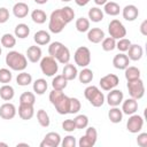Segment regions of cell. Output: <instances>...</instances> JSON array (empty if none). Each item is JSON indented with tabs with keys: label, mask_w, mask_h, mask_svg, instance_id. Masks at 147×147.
Here are the masks:
<instances>
[{
	"label": "cell",
	"mask_w": 147,
	"mask_h": 147,
	"mask_svg": "<svg viewBox=\"0 0 147 147\" xmlns=\"http://www.w3.org/2000/svg\"><path fill=\"white\" fill-rule=\"evenodd\" d=\"M74 18H75V10L71 7L65 6L63 8L55 9L54 11H52L49 16L48 29L53 33H60Z\"/></svg>",
	"instance_id": "1"
},
{
	"label": "cell",
	"mask_w": 147,
	"mask_h": 147,
	"mask_svg": "<svg viewBox=\"0 0 147 147\" xmlns=\"http://www.w3.org/2000/svg\"><path fill=\"white\" fill-rule=\"evenodd\" d=\"M49 101L55 107L56 111L60 115L69 114V105H70V98L67 96L62 91L53 90L49 93Z\"/></svg>",
	"instance_id": "2"
},
{
	"label": "cell",
	"mask_w": 147,
	"mask_h": 147,
	"mask_svg": "<svg viewBox=\"0 0 147 147\" xmlns=\"http://www.w3.org/2000/svg\"><path fill=\"white\" fill-rule=\"evenodd\" d=\"M49 56L54 57L59 63L67 64L70 61V51L67 46H64L60 41H53L48 46Z\"/></svg>",
	"instance_id": "3"
},
{
	"label": "cell",
	"mask_w": 147,
	"mask_h": 147,
	"mask_svg": "<svg viewBox=\"0 0 147 147\" xmlns=\"http://www.w3.org/2000/svg\"><path fill=\"white\" fill-rule=\"evenodd\" d=\"M6 64L15 71H23L28 67V59L25 55L17 51H11L6 55Z\"/></svg>",
	"instance_id": "4"
},
{
	"label": "cell",
	"mask_w": 147,
	"mask_h": 147,
	"mask_svg": "<svg viewBox=\"0 0 147 147\" xmlns=\"http://www.w3.org/2000/svg\"><path fill=\"white\" fill-rule=\"evenodd\" d=\"M84 95L87 99V101L93 106V107H101L105 102V95L103 93L94 85L87 86L84 91Z\"/></svg>",
	"instance_id": "5"
},
{
	"label": "cell",
	"mask_w": 147,
	"mask_h": 147,
	"mask_svg": "<svg viewBox=\"0 0 147 147\" xmlns=\"http://www.w3.org/2000/svg\"><path fill=\"white\" fill-rule=\"evenodd\" d=\"M40 69H41L44 75H46L48 77H52L55 74H57V70H59L57 61L54 57L49 56V55L45 56L40 60Z\"/></svg>",
	"instance_id": "6"
},
{
	"label": "cell",
	"mask_w": 147,
	"mask_h": 147,
	"mask_svg": "<svg viewBox=\"0 0 147 147\" xmlns=\"http://www.w3.org/2000/svg\"><path fill=\"white\" fill-rule=\"evenodd\" d=\"M74 60L75 63L82 68L87 67L91 63V52L87 47L85 46H80L76 49L75 54H74Z\"/></svg>",
	"instance_id": "7"
},
{
	"label": "cell",
	"mask_w": 147,
	"mask_h": 147,
	"mask_svg": "<svg viewBox=\"0 0 147 147\" xmlns=\"http://www.w3.org/2000/svg\"><path fill=\"white\" fill-rule=\"evenodd\" d=\"M127 90H129V94L131 95V98L136 99V100H139L144 96L145 94V85H144V82L142 79L138 78L136 80H131V82H127Z\"/></svg>",
	"instance_id": "8"
},
{
	"label": "cell",
	"mask_w": 147,
	"mask_h": 147,
	"mask_svg": "<svg viewBox=\"0 0 147 147\" xmlns=\"http://www.w3.org/2000/svg\"><path fill=\"white\" fill-rule=\"evenodd\" d=\"M108 32L111 38L114 39H121L126 36V29L123 25V23L119 20H111L108 25Z\"/></svg>",
	"instance_id": "9"
},
{
	"label": "cell",
	"mask_w": 147,
	"mask_h": 147,
	"mask_svg": "<svg viewBox=\"0 0 147 147\" xmlns=\"http://www.w3.org/2000/svg\"><path fill=\"white\" fill-rule=\"evenodd\" d=\"M96 139H98V132L95 127L90 126L86 129L85 134L79 139L78 146L79 147H93L96 142Z\"/></svg>",
	"instance_id": "10"
},
{
	"label": "cell",
	"mask_w": 147,
	"mask_h": 147,
	"mask_svg": "<svg viewBox=\"0 0 147 147\" xmlns=\"http://www.w3.org/2000/svg\"><path fill=\"white\" fill-rule=\"evenodd\" d=\"M144 126V118L140 115H137L136 113L130 115L127 122H126V129L131 133H138L141 131Z\"/></svg>",
	"instance_id": "11"
},
{
	"label": "cell",
	"mask_w": 147,
	"mask_h": 147,
	"mask_svg": "<svg viewBox=\"0 0 147 147\" xmlns=\"http://www.w3.org/2000/svg\"><path fill=\"white\" fill-rule=\"evenodd\" d=\"M118 83H119V79L114 74H108L102 78H100V86L103 91H110L115 88L118 85Z\"/></svg>",
	"instance_id": "12"
},
{
	"label": "cell",
	"mask_w": 147,
	"mask_h": 147,
	"mask_svg": "<svg viewBox=\"0 0 147 147\" xmlns=\"http://www.w3.org/2000/svg\"><path fill=\"white\" fill-rule=\"evenodd\" d=\"M61 145V137L57 132H48L44 140L40 142V147H57Z\"/></svg>",
	"instance_id": "13"
},
{
	"label": "cell",
	"mask_w": 147,
	"mask_h": 147,
	"mask_svg": "<svg viewBox=\"0 0 147 147\" xmlns=\"http://www.w3.org/2000/svg\"><path fill=\"white\" fill-rule=\"evenodd\" d=\"M123 99H124L123 92L121 90L113 88V90H110V92L107 95V103L110 107H118L122 103Z\"/></svg>",
	"instance_id": "14"
},
{
	"label": "cell",
	"mask_w": 147,
	"mask_h": 147,
	"mask_svg": "<svg viewBox=\"0 0 147 147\" xmlns=\"http://www.w3.org/2000/svg\"><path fill=\"white\" fill-rule=\"evenodd\" d=\"M16 115V107L10 103V102H6L3 105L0 106V117L3 119H11L14 118Z\"/></svg>",
	"instance_id": "15"
},
{
	"label": "cell",
	"mask_w": 147,
	"mask_h": 147,
	"mask_svg": "<svg viewBox=\"0 0 147 147\" xmlns=\"http://www.w3.org/2000/svg\"><path fill=\"white\" fill-rule=\"evenodd\" d=\"M113 64H114V67H115L116 69H118V70H124L126 67H129V64H130V59L127 57L126 54H124V53H118V54H116V55L114 56V59H113Z\"/></svg>",
	"instance_id": "16"
},
{
	"label": "cell",
	"mask_w": 147,
	"mask_h": 147,
	"mask_svg": "<svg viewBox=\"0 0 147 147\" xmlns=\"http://www.w3.org/2000/svg\"><path fill=\"white\" fill-rule=\"evenodd\" d=\"M138 110V101L133 98L122 101V111L125 115H132Z\"/></svg>",
	"instance_id": "17"
},
{
	"label": "cell",
	"mask_w": 147,
	"mask_h": 147,
	"mask_svg": "<svg viewBox=\"0 0 147 147\" xmlns=\"http://www.w3.org/2000/svg\"><path fill=\"white\" fill-rule=\"evenodd\" d=\"M105 38V32L100 28H92L87 31V39L92 44H99Z\"/></svg>",
	"instance_id": "18"
},
{
	"label": "cell",
	"mask_w": 147,
	"mask_h": 147,
	"mask_svg": "<svg viewBox=\"0 0 147 147\" xmlns=\"http://www.w3.org/2000/svg\"><path fill=\"white\" fill-rule=\"evenodd\" d=\"M34 115V109H33V105H25V103H20L18 106V116L24 119H31Z\"/></svg>",
	"instance_id": "19"
},
{
	"label": "cell",
	"mask_w": 147,
	"mask_h": 147,
	"mask_svg": "<svg viewBox=\"0 0 147 147\" xmlns=\"http://www.w3.org/2000/svg\"><path fill=\"white\" fill-rule=\"evenodd\" d=\"M122 15H123L124 20H126L129 22H132L138 17L139 10L134 5H126L122 10Z\"/></svg>",
	"instance_id": "20"
},
{
	"label": "cell",
	"mask_w": 147,
	"mask_h": 147,
	"mask_svg": "<svg viewBox=\"0 0 147 147\" xmlns=\"http://www.w3.org/2000/svg\"><path fill=\"white\" fill-rule=\"evenodd\" d=\"M126 52H127V57L132 61H139L144 55L142 47L137 44H131Z\"/></svg>",
	"instance_id": "21"
},
{
	"label": "cell",
	"mask_w": 147,
	"mask_h": 147,
	"mask_svg": "<svg viewBox=\"0 0 147 147\" xmlns=\"http://www.w3.org/2000/svg\"><path fill=\"white\" fill-rule=\"evenodd\" d=\"M13 14L17 18H24L29 14V6L24 1H20L14 5L13 7Z\"/></svg>",
	"instance_id": "22"
},
{
	"label": "cell",
	"mask_w": 147,
	"mask_h": 147,
	"mask_svg": "<svg viewBox=\"0 0 147 147\" xmlns=\"http://www.w3.org/2000/svg\"><path fill=\"white\" fill-rule=\"evenodd\" d=\"M26 59L32 62V63H37L38 61H40L41 59V48L39 46H30L26 49Z\"/></svg>",
	"instance_id": "23"
},
{
	"label": "cell",
	"mask_w": 147,
	"mask_h": 147,
	"mask_svg": "<svg viewBox=\"0 0 147 147\" xmlns=\"http://www.w3.org/2000/svg\"><path fill=\"white\" fill-rule=\"evenodd\" d=\"M33 40L37 45H40V46H44V45H47L49 44L51 41V36L48 32H46L45 30H39L34 33L33 36Z\"/></svg>",
	"instance_id": "24"
},
{
	"label": "cell",
	"mask_w": 147,
	"mask_h": 147,
	"mask_svg": "<svg viewBox=\"0 0 147 147\" xmlns=\"http://www.w3.org/2000/svg\"><path fill=\"white\" fill-rule=\"evenodd\" d=\"M62 76L69 82V80H74L77 76H78V71H77V68L71 64V63H67L64 67H63V70H62Z\"/></svg>",
	"instance_id": "25"
},
{
	"label": "cell",
	"mask_w": 147,
	"mask_h": 147,
	"mask_svg": "<svg viewBox=\"0 0 147 147\" xmlns=\"http://www.w3.org/2000/svg\"><path fill=\"white\" fill-rule=\"evenodd\" d=\"M15 95V91H14V87L8 85V84H3L1 87H0V98L5 101H9L14 98Z\"/></svg>",
	"instance_id": "26"
},
{
	"label": "cell",
	"mask_w": 147,
	"mask_h": 147,
	"mask_svg": "<svg viewBox=\"0 0 147 147\" xmlns=\"http://www.w3.org/2000/svg\"><path fill=\"white\" fill-rule=\"evenodd\" d=\"M103 10L107 15H110V16H116L119 14L121 11V7L118 3L114 2V1H107L105 5H103Z\"/></svg>",
	"instance_id": "27"
},
{
	"label": "cell",
	"mask_w": 147,
	"mask_h": 147,
	"mask_svg": "<svg viewBox=\"0 0 147 147\" xmlns=\"http://www.w3.org/2000/svg\"><path fill=\"white\" fill-rule=\"evenodd\" d=\"M14 33H15V37H17L20 39H24L30 34V28L25 23H20L15 26Z\"/></svg>",
	"instance_id": "28"
},
{
	"label": "cell",
	"mask_w": 147,
	"mask_h": 147,
	"mask_svg": "<svg viewBox=\"0 0 147 147\" xmlns=\"http://www.w3.org/2000/svg\"><path fill=\"white\" fill-rule=\"evenodd\" d=\"M108 117L111 123H119L123 119V111L118 107H111L110 110L108 111Z\"/></svg>",
	"instance_id": "29"
},
{
	"label": "cell",
	"mask_w": 147,
	"mask_h": 147,
	"mask_svg": "<svg viewBox=\"0 0 147 147\" xmlns=\"http://www.w3.org/2000/svg\"><path fill=\"white\" fill-rule=\"evenodd\" d=\"M68 85V80L62 76V75H56L53 80H52V86L53 90H57V91H63Z\"/></svg>",
	"instance_id": "30"
},
{
	"label": "cell",
	"mask_w": 147,
	"mask_h": 147,
	"mask_svg": "<svg viewBox=\"0 0 147 147\" xmlns=\"http://www.w3.org/2000/svg\"><path fill=\"white\" fill-rule=\"evenodd\" d=\"M125 78L127 82H131V80H136L138 78H140V70L137 68V67H126L125 69Z\"/></svg>",
	"instance_id": "31"
},
{
	"label": "cell",
	"mask_w": 147,
	"mask_h": 147,
	"mask_svg": "<svg viewBox=\"0 0 147 147\" xmlns=\"http://www.w3.org/2000/svg\"><path fill=\"white\" fill-rule=\"evenodd\" d=\"M47 87H48L47 82L44 78H38L33 82V91H34V93H37L39 95L44 94L46 92Z\"/></svg>",
	"instance_id": "32"
},
{
	"label": "cell",
	"mask_w": 147,
	"mask_h": 147,
	"mask_svg": "<svg viewBox=\"0 0 147 147\" xmlns=\"http://www.w3.org/2000/svg\"><path fill=\"white\" fill-rule=\"evenodd\" d=\"M88 18L92 22H95V23L101 22L103 20V11L98 7H92L88 10Z\"/></svg>",
	"instance_id": "33"
},
{
	"label": "cell",
	"mask_w": 147,
	"mask_h": 147,
	"mask_svg": "<svg viewBox=\"0 0 147 147\" xmlns=\"http://www.w3.org/2000/svg\"><path fill=\"white\" fill-rule=\"evenodd\" d=\"M78 78H79V82L82 84H88L92 82L93 79V71L88 68H84L79 74H78Z\"/></svg>",
	"instance_id": "34"
},
{
	"label": "cell",
	"mask_w": 147,
	"mask_h": 147,
	"mask_svg": "<svg viewBox=\"0 0 147 147\" xmlns=\"http://www.w3.org/2000/svg\"><path fill=\"white\" fill-rule=\"evenodd\" d=\"M31 18H32V21H33L34 23H37V24H42V23L46 22L47 15H46V13H45L44 10H41V9H34V10L31 13Z\"/></svg>",
	"instance_id": "35"
},
{
	"label": "cell",
	"mask_w": 147,
	"mask_h": 147,
	"mask_svg": "<svg viewBox=\"0 0 147 147\" xmlns=\"http://www.w3.org/2000/svg\"><path fill=\"white\" fill-rule=\"evenodd\" d=\"M16 83L20 85V86H28L29 84L32 83V76L25 71H22L21 74L17 75L16 77Z\"/></svg>",
	"instance_id": "36"
},
{
	"label": "cell",
	"mask_w": 147,
	"mask_h": 147,
	"mask_svg": "<svg viewBox=\"0 0 147 147\" xmlns=\"http://www.w3.org/2000/svg\"><path fill=\"white\" fill-rule=\"evenodd\" d=\"M37 119H38V123H39L41 126H44V127H47V126H49V124H51L49 116H48V114L46 113V110H44V109H39V110L37 111Z\"/></svg>",
	"instance_id": "37"
},
{
	"label": "cell",
	"mask_w": 147,
	"mask_h": 147,
	"mask_svg": "<svg viewBox=\"0 0 147 147\" xmlns=\"http://www.w3.org/2000/svg\"><path fill=\"white\" fill-rule=\"evenodd\" d=\"M75 25H76L77 31H78V32H82V33H83V32H87V31L90 30V21H88L87 18H85V17H79V18H77Z\"/></svg>",
	"instance_id": "38"
},
{
	"label": "cell",
	"mask_w": 147,
	"mask_h": 147,
	"mask_svg": "<svg viewBox=\"0 0 147 147\" xmlns=\"http://www.w3.org/2000/svg\"><path fill=\"white\" fill-rule=\"evenodd\" d=\"M1 45L6 48H13L16 45V38L11 33H5L1 37Z\"/></svg>",
	"instance_id": "39"
},
{
	"label": "cell",
	"mask_w": 147,
	"mask_h": 147,
	"mask_svg": "<svg viewBox=\"0 0 147 147\" xmlns=\"http://www.w3.org/2000/svg\"><path fill=\"white\" fill-rule=\"evenodd\" d=\"M101 47L103 51L106 52H111L116 48V39L111 38V37H107V38H103L102 39V42H101Z\"/></svg>",
	"instance_id": "40"
},
{
	"label": "cell",
	"mask_w": 147,
	"mask_h": 147,
	"mask_svg": "<svg viewBox=\"0 0 147 147\" xmlns=\"http://www.w3.org/2000/svg\"><path fill=\"white\" fill-rule=\"evenodd\" d=\"M36 102V95L32 92H23L20 96V103H25V105H34Z\"/></svg>",
	"instance_id": "41"
},
{
	"label": "cell",
	"mask_w": 147,
	"mask_h": 147,
	"mask_svg": "<svg viewBox=\"0 0 147 147\" xmlns=\"http://www.w3.org/2000/svg\"><path fill=\"white\" fill-rule=\"evenodd\" d=\"M74 122H75L76 129H85L88 125V117L86 115L80 114V115H77L74 118Z\"/></svg>",
	"instance_id": "42"
},
{
	"label": "cell",
	"mask_w": 147,
	"mask_h": 147,
	"mask_svg": "<svg viewBox=\"0 0 147 147\" xmlns=\"http://www.w3.org/2000/svg\"><path fill=\"white\" fill-rule=\"evenodd\" d=\"M11 78H13V75H11L9 69H7V68H1L0 69V83L8 84V83H10Z\"/></svg>",
	"instance_id": "43"
},
{
	"label": "cell",
	"mask_w": 147,
	"mask_h": 147,
	"mask_svg": "<svg viewBox=\"0 0 147 147\" xmlns=\"http://www.w3.org/2000/svg\"><path fill=\"white\" fill-rule=\"evenodd\" d=\"M82 108L80 101L77 98H70V105H69V114H77Z\"/></svg>",
	"instance_id": "44"
},
{
	"label": "cell",
	"mask_w": 147,
	"mask_h": 147,
	"mask_svg": "<svg viewBox=\"0 0 147 147\" xmlns=\"http://www.w3.org/2000/svg\"><path fill=\"white\" fill-rule=\"evenodd\" d=\"M130 45H131L130 39H127V38H121V39H118V41L116 42V48H117L118 51H121L122 53H124V52H126V51L129 49Z\"/></svg>",
	"instance_id": "45"
},
{
	"label": "cell",
	"mask_w": 147,
	"mask_h": 147,
	"mask_svg": "<svg viewBox=\"0 0 147 147\" xmlns=\"http://www.w3.org/2000/svg\"><path fill=\"white\" fill-rule=\"evenodd\" d=\"M61 145L63 147H75L77 145V141H76V138L74 136H67L63 138V140L61 141Z\"/></svg>",
	"instance_id": "46"
},
{
	"label": "cell",
	"mask_w": 147,
	"mask_h": 147,
	"mask_svg": "<svg viewBox=\"0 0 147 147\" xmlns=\"http://www.w3.org/2000/svg\"><path fill=\"white\" fill-rule=\"evenodd\" d=\"M62 129L67 132H74L76 130V125L74 119H64L62 122Z\"/></svg>",
	"instance_id": "47"
},
{
	"label": "cell",
	"mask_w": 147,
	"mask_h": 147,
	"mask_svg": "<svg viewBox=\"0 0 147 147\" xmlns=\"http://www.w3.org/2000/svg\"><path fill=\"white\" fill-rule=\"evenodd\" d=\"M9 20V10L6 7H0V24L6 23Z\"/></svg>",
	"instance_id": "48"
},
{
	"label": "cell",
	"mask_w": 147,
	"mask_h": 147,
	"mask_svg": "<svg viewBox=\"0 0 147 147\" xmlns=\"http://www.w3.org/2000/svg\"><path fill=\"white\" fill-rule=\"evenodd\" d=\"M137 144H138L140 147H146V146H147V133H146V132H142V133L138 134Z\"/></svg>",
	"instance_id": "49"
},
{
	"label": "cell",
	"mask_w": 147,
	"mask_h": 147,
	"mask_svg": "<svg viewBox=\"0 0 147 147\" xmlns=\"http://www.w3.org/2000/svg\"><path fill=\"white\" fill-rule=\"evenodd\" d=\"M140 33L142 36H147V20H144L140 24Z\"/></svg>",
	"instance_id": "50"
},
{
	"label": "cell",
	"mask_w": 147,
	"mask_h": 147,
	"mask_svg": "<svg viewBox=\"0 0 147 147\" xmlns=\"http://www.w3.org/2000/svg\"><path fill=\"white\" fill-rule=\"evenodd\" d=\"M90 1H91V0H75L76 5H77V6H80V7H83V6H86V5H87Z\"/></svg>",
	"instance_id": "51"
},
{
	"label": "cell",
	"mask_w": 147,
	"mask_h": 147,
	"mask_svg": "<svg viewBox=\"0 0 147 147\" xmlns=\"http://www.w3.org/2000/svg\"><path fill=\"white\" fill-rule=\"evenodd\" d=\"M107 1H108V0H94L95 5H98V6H103Z\"/></svg>",
	"instance_id": "52"
},
{
	"label": "cell",
	"mask_w": 147,
	"mask_h": 147,
	"mask_svg": "<svg viewBox=\"0 0 147 147\" xmlns=\"http://www.w3.org/2000/svg\"><path fill=\"white\" fill-rule=\"evenodd\" d=\"M48 0H34V2L36 3H38V5H44V3H46Z\"/></svg>",
	"instance_id": "53"
},
{
	"label": "cell",
	"mask_w": 147,
	"mask_h": 147,
	"mask_svg": "<svg viewBox=\"0 0 147 147\" xmlns=\"http://www.w3.org/2000/svg\"><path fill=\"white\" fill-rule=\"evenodd\" d=\"M18 146H29L28 144H24V142H21V144H17V147Z\"/></svg>",
	"instance_id": "54"
},
{
	"label": "cell",
	"mask_w": 147,
	"mask_h": 147,
	"mask_svg": "<svg viewBox=\"0 0 147 147\" xmlns=\"http://www.w3.org/2000/svg\"><path fill=\"white\" fill-rule=\"evenodd\" d=\"M0 146H5V147H7V144H6V142H0Z\"/></svg>",
	"instance_id": "55"
},
{
	"label": "cell",
	"mask_w": 147,
	"mask_h": 147,
	"mask_svg": "<svg viewBox=\"0 0 147 147\" xmlns=\"http://www.w3.org/2000/svg\"><path fill=\"white\" fill-rule=\"evenodd\" d=\"M61 1H63V2H69V1H71V0H61Z\"/></svg>",
	"instance_id": "56"
},
{
	"label": "cell",
	"mask_w": 147,
	"mask_h": 147,
	"mask_svg": "<svg viewBox=\"0 0 147 147\" xmlns=\"http://www.w3.org/2000/svg\"><path fill=\"white\" fill-rule=\"evenodd\" d=\"M1 52H2V51H1V47H0V55H1Z\"/></svg>",
	"instance_id": "57"
},
{
	"label": "cell",
	"mask_w": 147,
	"mask_h": 147,
	"mask_svg": "<svg viewBox=\"0 0 147 147\" xmlns=\"http://www.w3.org/2000/svg\"><path fill=\"white\" fill-rule=\"evenodd\" d=\"M22 1H25V0H22Z\"/></svg>",
	"instance_id": "58"
}]
</instances>
